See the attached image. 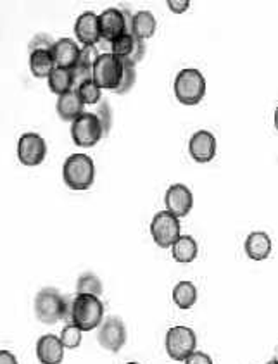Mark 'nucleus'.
I'll return each instance as SVG.
<instances>
[{
	"label": "nucleus",
	"instance_id": "nucleus-7",
	"mask_svg": "<svg viewBox=\"0 0 278 364\" xmlns=\"http://www.w3.org/2000/svg\"><path fill=\"white\" fill-rule=\"evenodd\" d=\"M104 137L102 125L95 112H83L79 118L71 123V138L75 145L83 149H90L99 144Z\"/></svg>",
	"mask_w": 278,
	"mask_h": 364
},
{
	"label": "nucleus",
	"instance_id": "nucleus-11",
	"mask_svg": "<svg viewBox=\"0 0 278 364\" xmlns=\"http://www.w3.org/2000/svg\"><path fill=\"white\" fill-rule=\"evenodd\" d=\"M99 26L100 38L107 40V42H113L118 36L130 33L126 13H123L121 9H116V7H111V9H106L104 13L99 14Z\"/></svg>",
	"mask_w": 278,
	"mask_h": 364
},
{
	"label": "nucleus",
	"instance_id": "nucleus-10",
	"mask_svg": "<svg viewBox=\"0 0 278 364\" xmlns=\"http://www.w3.org/2000/svg\"><path fill=\"white\" fill-rule=\"evenodd\" d=\"M100 347L109 352H119L126 344V326L118 316H109L100 323L99 335H97Z\"/></svg>",
	"mask_w": 278,
	"mask_h": 364
},
{
	"label": "nucleus",
	"instance_id": "nucleus-20",
	"mask_svg": "<svg viewBox=\"0 0 278 364\" xmlns=\"http://www.w3.org/2000/svg\"><path fill=\"white\" fill-rule=\"evenodd\" d=\"M197 254H199V245L196 238L190 235H180V238L171 245L173 259L180 264L192 263V261H196Z\"/></svg>",
	"mask_w": 278,
	"mask_h": 364
},
{
	"label": "nucleus",
	"instance_id": "nucleus-12",
	"mask_svg": "<svg viewBox=\"0 0 278 364\" xmlns=\"http://www.w3.org/2000/svg\"><path fill=\"white\" fill-rule=\"evenodd\" d=\"M164 206L168 213L176 216L178 220L185 218L192 211L194 195L190 188L183 183H175L166 190L164 194Z\"/></svg>",
	"mask_w": 278,
	"mask_h": 364
},
{
	"label": "nucleus",
	"instance_id": "nucleus-33",
	"mask_svg": "<svg viewBox=\"0 0 278 364\" xmlns=\"http://www.w3.org/2000/svg\"><path fill=\"white\" fill-rule=\"evenodd\" d=\"M183 364H213V359L208 354H204V352L196 351L183 361Z\"/></svg>",
	"mask_w": 278,
	"mask_h": 364
},
{
	"label": "nucleus",
	"instance_id": "nucleus-3",
	"mask_svg": "<svg viewBox=\"0 0 278 364\" xmlns=\"http://www.w3.org/2000/svg\"><path fill=\"white\" fill-rule=\"evenodd\" d=\"M175 97L183 105H197L206 96V78L196 68H185L173 83Z\"/></svg>",
	"mask_w": 278,
	"mask_h": 364
},
{
	"label": "nucleus",
	"instance_id": "nucleus-23",
	"mask_svg": "<svg viewBox=\"0 0 278 364\" xmlns=\"http://www.w3.org/2000/svg\"><path fill=\"white\" fill-rule=\"evenodd\" d=\"M173 302L180 309H190L197 302V287L192 282H180L173 289Z\"/></svg>",
	"mask_w": 278,
	"mask_h": 364
},
{
	"label": "nucleus",
	"instance_id": "nucleus-30",
	"mask_svg": "<svg viewBox=\"0 0 278 364\" xmlns=\"http://www.w3.org/2000/svg\"><path fill=\"white\" fill-rule=\"evenodd\" d=\"M52 47H54V42L49 35L38 33V35H35L33 38H31L30 52H33V50H49V52H50V50H52Z\"/></svg>",
	"mask_w": 278,
	"mask_h": 364
},
{
	"label": "nucleus",
	"instance_id": "nucleus-4",
	"mask_svg": "<svg viewBox=\"0 0 278 364\" xmlns=\"http://www.w3.org/2000/svg\"><path fill=\"white\" fill-rule=\"evenodd\" d=\"M70 312V301L56 289L40 290L35 297V314L43 325H54Z\"/></svg>",
	"mask_w": 278,
	"mask_h": 364
},
{
	"label": "nucleus",
	"instance_id": "nucleus-24",
	"mask_svg": "<svg viewBox=\"0 0 278 364\" xmlns=\"http://www.w3.org/2000/svg\"><path fill=\"white\" fill-rule=\"evenodd\" d=\"M77 294L100 297L102 296V282H100L99 276H95L93 273H83L78 278Z\"/></svg>",
	"mask_w": 278,
	"mask_h": 364
},
{
	"label": "nucleus",
	"instance_id": "nucleus-2",
	"mask_svg": "<svg viewBox=\"0 0 278 364\" xmlns=\"http://www.w3.org/2000/svg\"><path fill=\"white\" fill-rule=\"evenodd\" d=\"M63 180L71 190H88L95 180V165H93L92 158H88L86 154H79V152L71 154L64 161Z\"/></svg>",
	"mask_w": 278,
	"mask_h": 364
},
{
	"label": "nucleus",
	"instance_id": "nucleus-31",
	"mask_svg": "<svg viewBox=\"0 0 278 364\" xmlns=\"http://www.w3.org/2000/svg\"><path fill=\"white\" fill-rule=\"evenodd\" d=\"M133 38H135V36H133ZM144 56H146V42L140 38H135V42H133L132 54H130L128 59H125V61H128V63L135 64L137 66V64L144 59Z\"/></svg>",
	"mask_w": 278,
	"mask_h": 364
},
{
	"label": "nucleus",
	"instance_id": "nucleus-37",
	"mask_svg": "<svg viewBox=\"0 0 278 364\" xmlns=\"http://www.w3.org/2000/svg\"><path fill=\"white\" fill-rule=\"evenodd\" d=\"M126 364H140V363H135V361H130V363H126Z\"/></svg>",
	"mask_w": 278,
	"mask_h": 364
},
{
	"label": "nucleus",
	"instance_id": "nucleus-28",
	"mask_svg": "<svg viewBox=\"0 0 278 364\" xmlns=\"http://www.w3.org/2000/svg\"><path fill=\"white\" fill-rule=\"evenodd\" d=\"M82 335L83 331L78 326H75L73 323H70V325L64 326L63 331H61L59 338L63 342L64 349H78L79 344H82Z\"/></svg>",
	"mask_w": 278,
	"mask_h": 364
},
{
	"label": "nucleus",
	"instance_id": "nucleus-26",
	"mask_svg": "<svg viewBox=\"0 0 278 364\" xmlns=\"http://www.w3.org/2000/svg\"><path fill=\"white\" fill-rule=\"evenodd\" d=\"M133 42H135V38H133L132 33H125V35L118 36L116 40L109 42L111 54L119 57L121 61L128 59V56L132 54V49H133Z\"/></svg>",
	"mask_w": 278,
	"mask_h": 364
},
{
	"label": "nucleus",
	"instance_id": "nucleus-9",
	"mask_svg": "<svg viewBox=\"0 0 278 364\" xmlns=\"http://www.w3.org/2000/svg\"><path fill=\"white\" fill-rule=\"evenodd\" d=\"M47 156V142L38 133H24L17 140V159L23 166L42 165Z\"/></svg>",
	"mask_w": 278,
	"mask_h": 364
},
{
	"label": "nucleus",
	"instance_id": "nucleus-15",
	"mask_svg": "<svg viewBox=\"0 0 278 364\" xmlns=\"http://www.w3.org/2000/svg\"><path fill=\"white\" fill-rule=\"evenodd\" d=\"M50 54H52L56 68L70 69L71 71V69L77 66L79 54H82V47H78V43L75 40L61 38L57 42H54Z\"/></svg>",
	"mask_w": 278,
	"mask_h": 364
},
{
	"label": "nucleus",
	"instance_id": "nucleus-14",
	"mask_svg": "<svg viewBox=\"0 0 278 364\" xmlns=\"http://www.w3.org/2000/svg\"><path fill=\"white\" fill-rule=\"evenodd\" d=\"M75 35L83 47H95L100 40L99 16L92 10L79 14L75 23Z\"/></svg>",
	"mask_w": 278,
	"mask_h": 364
},
{
	"label": "nucleus",
	"instance_id": "nucleus-18",
	"mask_svg": "<svg viewBox=\"0 0 278 364\" xmlns=\"http://www.w3.org/2000/svg\"><path fill=\"white\" fill-rule=\"evenodd\" d=\"M156 28L157 21L150 10H140V13L133 14L132 21H130V33L135 38L144 40V42L153 38L154 33H156Z\"/></svg>",
	"mask_w": 278,
	"mask_h": 364
},
{
	"label": "nucleus",
	"instance_id": "nucleus-36",
	"mask_svg": "<svg viewBox=\"0 0 278 364\" xmlns=\"http://www.w3.org/2000/svg\"><path fill=\"white\" fill-rule=\"evenodd\" d=\"M266 364H278V359H272V361L266 363Z\"/></svg>",
	"mask_w": 278,
	"mask_h": 364
},
{
	"label": "nucleus",
	"instance_id": "nucleus-32",
	"mask_svg": "<svg viewBox=\"0 0 278 364\" xmlns=\"http://www.w3.org/2000/svg\"><path fill=\"white\" fill-rule=\"evenodd\" d=\"M166 6H168V9L171 10V13L183 14V13H187V10H189L190 2H189V0H168V2H166Z\"/></svg>",
	"mask_w": 278,
	"mask_h": 364
},
{
	"label": "nucleus",
	"instance_id": "nucleus-19",
	"mask_svg": "<svg viewBox=\"0 0 278 364\" xmlns=\"http://www.w3.org/2000/svg\"><path fill=\"white\" fill-rule=\"evenodd\" d=\"M83 107H85V104L79 100L77 90H71V92L64 93V96H61L59 99H57L56 111H57V116H59L63 121L73 123L75 119L79 118V116L85 112L83 111Z\"/></svg>",
	"mask_w": 278,
	"mask_h": 364
},
{
	"label": "nucleus",
	"instance_id": "nucleus-29",
	"mask_svg": "<svg viewBox=\"0 0 278 364\" xmlns=\"http://www.w3.org/2000/svg\"><path fill=\"white\" fill-rule=\"evenodd\" d=\"M95 116H97V118H99L100 125H102L104 135L109 133L111 126H113V109H111L109 102H107V100H100L99 109H97Z\"/></svg>",
	"mask_w": 278,
	"mask_h": 364
},
{
	"label": "nucleus",
	"instance_id": "nucleus-27",
	"mask_svg": "<svg viewBox=\"0 0 278 364\" xmlns=\"http://www.w3.org/2000/svg\"><path fill=\"white\" fill-rule=\"evenodd\" d=\"M135 79H137V66L135 64L128 63V61H123L121 82H119V86L114 90V93H118V96L128 93L130 90H132V86L135 85Z\"/></svg>",
	"mask_w": 278,
	"mask_h": 364
},
{
	"label": "nucleus",
	"instance_id": "nucleus-16",
	"mask_svg": "<svg viewBox=\"0 0 278 364\" xmlns=\"http://www.w3.org/2000/svg\"><path fill=\"white\" fill-rule=\"evenodd\" d=\"M37 358L40 364H61L64 359V345L57 335L47 333L37 342Z\"/></svg>",
	"mask_w": 278,
	"mask_h": 364
},
{
	"label": "nucleus",
	"instance_id": "nucleus-8",
	"mask_svg": "<svg viewBox=\"0 0 278 364\" xmlns=\"http://www.w3.org/2000/svg\"><path fill=\"white\" fill-rule=\"evenodd\" d=\"M180 235H182L180 220L168 211H161L150 221V236L161 249H171Z\"/></svg>",
	"mask_w": 278,
	"mask_h": 364
},
{
	"label": "nucleus",
	"instance_id": "nucleus-35",
	"mask_svg": "<svg viewBox=\"0 0 278 364\" xmlns=\"http://www.w3.org/2000/svg\"><path fill=\"white\" fill-rule=\"evenodd\" d=\"M273 123H275V128L278 130V105L275 109V114H273Z\"/></svg>",
	"mask_w": 278,
	"mask_h": 364
},
{
	"label": "nucleus",
	"instance_id": "nucleus-22",
	"mask_svg": "<svg viewBox=\"0 0 278 364\" xmlns=\"http://www.w3.org/2000/svg\"><path fill=\"white\" fill-rule=\"evenodd\" d=\"M47 82H49L50 92L56 93L57 97H61V96H64V93L75 90L73 75H71L70 69L56 68L52 73H50V76L47 78Z\"/></svg>",
	"mask_w": 278,
	"mask_h": 364
},
{
	"label": "nucleus",
	"instance_id": "nucleus-34",
	"mask_svg": "<svg viewBox=\"0 0 278 364\" xmlns=\"http://www.w3.org/2000/svg\"><path fill=\"white\" fill-rule=\"evenodd\" d=\"M0 364H17V359L13 352L0 351Z\"/></svg>",
	"mask_w": 278,
	"mask_h": 364
},
{
	"label": "nucleus",
	"instance_id": "nucleus-5",
	"mask_svg": "<svg viewBox=\"0 0 278 364\" xmlns=\"http://www.w3.org/2000/svg\"><path fill=\"white\" fill-rule=\"evenodd\" d=\"M164 347L173 361H185L197 351V335L189 326H171L166 331Z\"/></svg>",
	"mask_w": 278,
	"mask_h": 364
},
{
	"label": "nucleus",
	"instance_id": "nucleus-17",
	"mask_svg": "<svg viewBox=\"0 0 278 364\" xmlns=\"http://www.w3.org/2000/svg\"><path fill=\"white\" fill-rule=\"evenodd\" d=\"M245 254L251 261H265L272 254V238L265 232H252L245 238Z\"/></svg>",
	"mask_w": 278,
	"mask_h": 364
},
{
	"label": "nucleus",
	"instance_id": "nucleus-13",
	"mask_svg": "<svg viewBox=\"0 0 278 364\" xmlns=\"http://www.w3.org/2000/svg\"><path fill=\"white\" fill-rule=\"evenodd\" d=\"M190 158L199 165L211 162L216 156V138L208 130H199L190 137L189 142Z\"/></svg>",
	"mask_w": 278,
	"mask_h": 364
},
{
	"label": "nucleus",
	"instance_id": "nucleus-21",
	"mask_svg": "<svg viewBox=\"0 0 278 364\" xmlns=\"http://www.w3.org/2000/svg\"><path fill=\"white\" fill-rule=\"evenodd\" d=\"M56 69L54 57L49 50H33L30 52V71L35 78H49Z\"/></svg>",
	"mask_w": 278,
	"mask_h": 364
},
{
	"label": "nucleus",
	"instance_id": "nucleus-1",
	"mask_svg": "<svg viewBox=\"0 0 278 364\" xmlns=\"http://www.w3.org/2000/svg\"><path fill=\"white\" fill-rule=\"evenodd\" d=\"M70 318L75 326L82 331H92L102 323L104 318V304L100 297L83 296L77 294L73 301L70 302Z\"/></svg>",
	"mask_w": 278,
	"mask_h": 364
},
{
	"label": "nucleus",
	"instance_id": "nucleus-6",
	"mask_svg": "<svg viewBox=\"0 0 278 364\" xmlns=\"http://www.w3.org/2000/svg\"><path fill=\"white\" fill-rule=\"evenodd\" d=\"M123 76V61L111 52L99 54L93 63L92 79L100 90H116Z\"/></svg>",
	"mask_w": 278,
	"mask_h": 364
},
{
	"label": "nucleus",
	"instance_id": "nucleus-25",
	"mask_svg": "<svg viewBox=\"0 0 278 364\" xmlns=\"http://www.w3.org/2000/svg\"><path fill=\"white\" fill-rule=\"evenodd\" d=\"M75 90H77L79 100L86 105H95L102 100V90L93 79H86V82L79 83Z\"/></svg>",
	"mask_w": 278,
	"mask_h": 364
}]
</instances>
